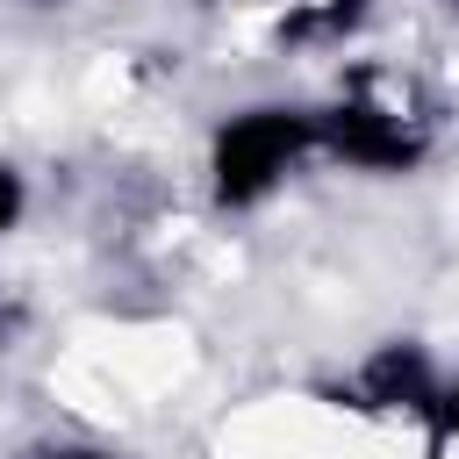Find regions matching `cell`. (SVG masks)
<instances>
[{"mask_svg": "<svg viewBox=\"0 0 459 459\" xmlns=\"http://www.w3.org/2000/svg\"><path fill=\"white\" fill-rule=\"evenodd\" d=\"M316 136V115H294V108H251V115H237L222 136H215V194L230 201V208H244V201H258L287 165H294V151Z\"/></svg>", "mask_w": 459, "mask_h": 459, "instance_id": "obj_1", "label": "cell"}, {"mask_svg": "<svg viewBox=\"0 0 459 459\" xmlns=\"http://www.w3.org/2000/svg\"><path fill=\"white\" fill-rule=\"evenodd\" d=\"M316 136H323L337 158H351V165H373V172H402V165H416V136H409L394 115L366 108V100H351V108H330V115L316 122Z\"/></svg>", "mask_w": 459, "mask_h": 459, "instance_id": "obj_2", "label": "cell"}, {"mask_svg": "<svg viewBox=\"0 0 459 459\" xmlns=\"http://www.w3.org/2000/svg\"><path fill=\"white\" fill-rule=\"evenodd\" d=\"M366 394L373 402H394V409H430L437 387H430V366L416 344H387L373 366H366Z\"/></svg>", "mask_w": 459, "mask_h": 459, "instance_id": "obj_3", "label": "cell"}, {"mask_svg": "<svg viewBox=\"0 0 459 459\" xmlns=\"http://www.w3.org/2000/svg\"><path fill=\"white\" fill-rule=\"evenodd\" d=\"M359 14H366V0H323V7H316V22H323V29H351Z\"/></svg>", "mask_w": 459, "mask_h": 459, "instance_id": "obj_4", "label": "cell"}, {"mask_svg": "<svg viewBox=\"0 0 459 459\" xmlns=\"http://www.w3.org/2000/svg\"><path fill=\"white\" fill-rule=\"evenodd\" d=\"M14 215H22V179H14L7 165H0V230H7Z\"/></svg>", "mask_w": 459, "mask_h": 459, "instance_id": "obj_5", "label": "cell"}, {"mask_svg": "<svg viewBox=\"0 0 459 459\" xmlns=\"http://www.w3.org/2000/svg\"><path fill=\"white\" fill-rule=\"evenodd\" d=\"M437 416H445V430H459V380L437 394Z\"/></svg>", "mask_w": 459, "mask_h": 459, "instance_id": "obj_6", "label": "cell"}, {"mask_svg": "<svg viewBox=\"0 0 459 459\" xmlns=\"http://www.w3.org/2000/svg\"><path fill=\"white\" fill-rule=\"evenodd\" d=\"M50 459H108V452H86V445H72V452H50Z\"/></svg>", "mask_w": 459, "mask_h": 459, "instance_id": "obj_7", "label": "cell"}, {"mask_svg": "<svg viewBox=\"0 0 459 459\" xmlns=\"http://www.w3.org/2000/svg\"><path fill=\"white\" fill-rule=\"evenodd\" d=\"M452 7H459V0H452Z\"/></svg>", "mask_w": 459, "mask_h": 459, "instance_id": "obj_8", "label": "cell"}]
</instances>
